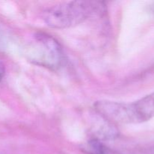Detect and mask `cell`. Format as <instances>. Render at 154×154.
<instances>
[{"mask_svg": "<svg viewBox=\"0 0 154 154\" xmlns=\"http://www.w3.org/2000/svg\"><path fill=\"white\" fill-rule=\"evenodd\" d=\"M93 9L94 5L90 2H63L47 9L43 14V20L52 28H68L85 20L93 13Z\"/></svg>", "mask_w": 154, "mask_h": 154, "instance_id": "7a4b0ae2", "label": "cell"}, {"mask_svg": "<svg viewBox=\"0 0 154 154\" xmlns=\"http://www.w3.org/2000/svg\"><path fill=\"white\" fill-rule=\"evenodd\" d=\"M5 75V67L2 63H0V81L2 80L3 77Z\"/></svg>", "mask_w": 154, "mask_h": 154, "instance_id": "5b68a950", "label": "cell"}, {"mask_svg": "<svg viewBox=\"0 0 154 154\" xmlns=\"http://www.w3.org/2000/svg\"><path fill=\"white\" fill-rule=\"evenodd\" d=\"M94 107L102 117L113 123H143L154 117V92L132 103L99 101Z\"/></svg>", "mask_w": 154, "mask_h": 154, "instance_id": "6da1fadb", "label": "cell"}, {"mask_svg": "<svg viewBox=\"0 0 154 154\" xmlns=\"http://www.w3.org/2000/svg\"><path fill=\"white\" fill-rule=\"evenodd\" d=\"M26 49L29 60L38 66L51 69H57L61 66L63 52L60 44L48 35H35Z\"/></svg>", "mask_w": 154, "mask_h": 154, "instance_id": "3957f363", "label": "cell"}, {"mask_svg": "<svg viewBox=\"0 0 154 154\" xmlns=\"http://www.w3.org/2000/svg\"><path fill=\"white\" fill-rule=\"evenodd\" d=\"M5 48V41H4V38H3L2 34L0 32V52L4 49Z\"/></svg>", "mask_w": 154, "mask_h": 154, "instance_id": "277c9868", "label": "cell"}]
</instances>
